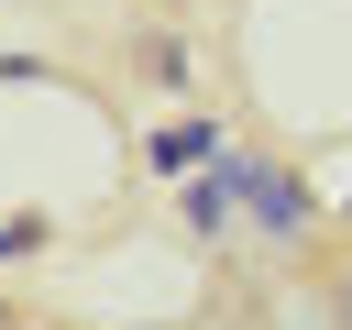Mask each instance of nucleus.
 I'll return each instance as SVG.
<instances>
[{
    "instance_id": "7ed1b4c3",
    "label": "nucleus",
    "mask_w": 352,
    "mask_h": 330,
    "mask_svg": "<svg viewBox=\"0 0 352 330\" xmlns=\"http://www.w3.org/2000/svg\"><path fill=\"white\" fill-rule=\"evenodd\" d=\"M132 77H143L154 99H176V110H187V88H198V44H187L176 22H143V33H132Z\"/></svg>"
},
{
    "instance_id": "f257e3e1",
    "label": "nucleus",
    "mask_w": 352,
    "mask_h": 330,
    "mask_svg": "<svg viewBox=\"0 0 352 330\" xmlns=\"http://www.w3.org/2000/svg\"><path fill=\"white\" fill-rule=\"evenodd\" d=\"M220 176H231V198H242V220H253L264 242H308V220H319V198L297 187V165H275V154H253V143H231V154H220Z\"/></svg>"
},
{
    "instance_id": "f03ea898",
    "label": "nucleus",
    "mask_w": 352,
    "mask_h": 330,
    "mask_svg": "<svg viewBox=\"0 0 352 330\" xmlns=\"http://www.w3.org/2000/svg\"><path fill=\"white\" fill-rule=\"evenodd\" d=\"M220 154H231V121H209V110H176V121L143 132V165L154 176H209Z\"/></svg>"
},
{
    "instance_id": "20e7f679",
    "label": "nucleus",
    "mask_w": 352,
    "mask_h": 330,
    "mask_svg": "<svg viewBox=\"0 0 352 330\" xmlns=\"http://www.w3.org/2000/svg\"><path fill=\"white\" fill-rule=\"evenodd\" d=\"M231 209H242V198H231V176H220V165L176 187V220H187V242H220V231H231Z\"/></svg>"
},
{
    "instance_id": "39448f33",
    "label": "nucleus",
    "mask_w": 352,
    "mask_h": 330,
    "mask_svg": "<svg viewBox=\"0 0 352 330\" xmlns=\"http://www.w3.org/2000/svg\"><path fill=\"white\" fill-rule=\"evenodd\" d=\"M33 242H44V220H0V264H11V253H33Z\"/></svg>"
}]
</instances>
